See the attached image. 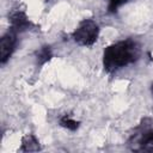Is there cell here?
<instances>
[{"mask_svg":"<svg viewBox=\"0 0 153 153\" xmlns=\"http://www.w3.org/2000/svg\"><path fill=\"white\" fill-rule=\"evenodd\" d=\"M140 47L131 39L121 41L105 48L103 54V66L109 73L133 63L140 57Z\"/></svg>","mask_w":153,"mask_h":153,"instance_id":"1","label":"cell"},{"mask_svg":"<svg viewBox=\"0 0 153 153\" xmlns=\"http://www.w3.org/2000/svg\"><path fill=\"white\" fill-rule=\"evenodd\" d=\"M98 33H99V27L97 23L92 19H85L75 29L72 36H73V39L79 45L88 47L97 41Z\"/></svg>","mask_w":153,"mask_h":153,"instance_id":"2","label":"cell"},{"mask_svg":"<svg viewBox=\"0 0 153 153\" xmlns=\"http://www.w3.org/2000/svg\"><path fill=\"white\" fill-rule=\"evenodd\" d=\"M16 47V35L7 32L1 37L0 41V62L6 63V61L12 55Z\"/></svg>","mask_w":153,"mask_h":153,"instance_id":"3","label":"cell"},{"mask_svg":"<svg viewBox=\"0 0 153 153\" xmlns=\"http://www.w3.org/2000/svg\"><path fill=\"white\" fill-rule=\"evenodd\" d=\"M10 22L12 25V29L16 31H24L26 29H29L31 26L30 20L27 19V17L25 16L24 12H14L11 17H10Z\"/></svg>","mask_w":153,"mask_h":153,"instance_id":"4","label":"cell"},{"mask_svg":"<svg viewBox=\"0 0 153 153\" xmlns=\"http://www.w3.org/2000/svg\"><path fill=\"white\" fill-rule=\"evenodd\" d=\"M20 149L24 152H35V151H39L41 147H39V142L36 139V136L29 134V135L23 137Z\"/></svg>","mask_w":153,"mask_h":153,"instance_id":"5","label":"cell"},{"mask_svg":"<svg viewBox=\"0 0 153 153\" xmlns=\"http://www.w3.org/2000/svg\"><path fill=\"white\" fill-rule=\"evenodd\" d=\"M139 143L141 146V148H140L141 151L153 152V131H146V133H143Z\"/></svg>","mask_w":153,"mask_h":153,"instance_id":"6","label":"cell"},{"mask_svg":"<svg viewBox=\"0 0 153 153\" xmlns=\"http://www.w3.org/2000/svg\"><path fill=\"white\" fill-rule=\"evenodd\" d=\"M37 63L39 65V66H42V65H44L45 62H48L50 59H51V56H53V53H51V49H50V47L49 45H44V47H42L38 51H37Z\"/></svg>","mask_w":153,"mask_h":153,"instance_id":"7","label":"cell"},{"mask_svg":"<svg viewBox=\"0 0 153 153\" xmlns=\"http://www.w3.org/2000/svg\"><path fill=\"white\" fill-rule=\"evenodd\" d=\"M79 124H80V123H79L78 121L71 118L68 115H65V116H62V117L60 118V126L63 127V128H66V129H69V130H72V131L76 130V129L79 128Z\"/></svg>","mask_w":153,"mask_h":153,"instance_id":"8","label":"cell"},{"mask_svg":"<svg viewBox=\"0 0 153 153\" xmlns=\"http://www.w3.org/2000/svg\"><path fill=\"white\" fill-rule=\"evenodd\" d=\"M128 0H109V6L108 10L110 13H114L118 10V7H121L122 5H124Z\"/></svg>","mask_w":153,"mask_h":153,"instance_id":"9","label":"cell"},{"mask_svg":"<svg viewBox=\"0 0 153 153\" xmlns=\"http://www.w3.org/2000/svg\"><path fill=\"white\" fill-rule=\"evenodd\" d=\"M151 92H152V96H153V84L151 85Z\"/></svg>","mask_w":153,"mask_h":153,"instance_id":"10","label":"cell"}]
</instances>
